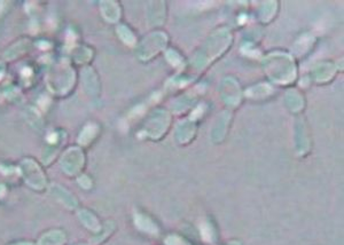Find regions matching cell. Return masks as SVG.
I'll list each match as a JSON object with an SVG mask.
<instances>
[{
	"label": "cell",
	"instance_id": "obj_3",
	"mask_svg": "<svg viewBox=\"0 0 344 245\" xmlns=\"http://www.w3.org/2000/svg\"><path fill=\"white\" fill-rule=\"evenodd\" d=\"M84 157L83 154L77 148H72L67 150L61 158V168L67 174L72 176L76 174L83 165Z\"/></svg>",
	"mask_w": 344,
	"mask_h": 245
},
{
	"label": "cell",
	"instance_id": "obj_7",
	"mask_svg": "<svg viewBox=\"0 0 344 245\" xmlns=\"http://www.w3.org/2000/svg\"><path fill=\"white\" fill-rule=\"evenodd\" d=\"M78 217H80L82 222H83L86 227H88L89 229H98V222H96L95 218L91 213L86 212V211H81L78 213Z\"/></svg>",
	"mask_w": 344,
	"mask_h": 245
},
{
	"label": "cell",
	"instance_id": "obj_4",
	"mask_svg": "<svg viewBox=\"0 0 344 245\" xmlns=\"http://www.w3.org/2000/svg\"><path fill=\"white\" fill-rule=\"evenodd\" d=\"M50 192L55 199H58L62 205H65L68 209H74L76 207L77 202L76 198L70 194V192L59 184H52L50 187Z\"/></svg>",
	"mask_w": 344,
	"mask_h": 245
},
{
	"label": "cell",
	"instance_id": "obj_2",
	"mask_svg": "<svg viewBox=\"0 0 344 245\" xmlns=\"http://www.w3.org/2000/svg\"><path fill=\"white\" fill-rule=\"evenodd\" d=\"M74 79L73 71L65 64H60L55 68L54 71L51 72L48 78V84L53 92L65 93L72 86Z\"/></svg>",
	"mask_w": 344,
	"mask_h": 245
},
{
	"label": "cell",
	"instance_id": "obj_5",
	"mask_svg": "<svg viewBox=\"0 0 344 245\" xmlns=\"http://www.w3.org/2000/svg\"><path fill=\"white\" fill-rule=\"evenodd\" d=\"M66 242V234L61 230H51L40 237L38 245H62Z\"/></svg>",
	"mask_w": 344,
	"mask_h": 245
},
{
	"label": "cell",
	"instance_id": "obj_8",
	"mask_svg": "<svg viewBox=\"0 0 344 245\" xmlns=\"http://www.w3.org/2000/svg\"><path fill=\"white\" fill-rule=\"evenodd\" d=\"M13 245H35V244H32L30 242H20V243H16V244H13Z\"/></svg>",
	"mask_w": 344,
	"mask_h": 245
},
{
	"label": "cell",
	"instance_id": "obj_9",
	"mask_svg": "<svg viewBox=\"0 0 344 245\" xmlns=\"http://www.w3.org/2000/svg\"><path fill=\"white\" fill-rule=\"evenodd\" d=\"M3 192H5V187L2 184H0V196H1Z\"/></svg>",
	"mask_w": 344,
	"mask_h": 245
},
{
	"label": "cell",
	"instance_id": "obj_6",
	"mask_svg": "<svg viewBox=\"0 0 344 245\" xmlns=\"http://www.w3.org/2000/svg\"><path fill=\"white\" fill-rule=\"evenodd\" d=\"M27 45H28V42H27V40H23V42H20V43L16 44V45H14L12 48H9V50L6 52L5 58H6V59H14V58H16L17 55H20L21 53H23V52H25V50H27V47H28Z\"/></svg>",
	"mask_w": 344,
	"mask_h": 245
},
{
	"label": "cell",
	"instance_id": "obj_1",
	"mask_svg": "<svg viewBox=\"0 0 344 245\" xmlns=\"http://www.w3.org/2000/svg\"><path fill=\"white\" fill-rule=\"evenodd\" d=\"M20 171L25 183L31 185L33 189L43 190L46 187V178H45L39 166L31 159H24L21 163Z\"/></svg>",
	"mask_w": 344,
	"mask_h": 245
}]
</instances>
